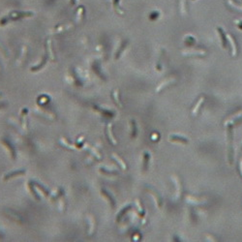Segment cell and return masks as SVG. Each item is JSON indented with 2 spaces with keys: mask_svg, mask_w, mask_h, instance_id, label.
Segmentation results:
<instances>
[{
  "mask_svg": "<svg viewBox=\"0 0 242 242\" xmlns=\"http://www.w3.org/2000/svg\"><path fill=\"white\" fill-rule=\"evenodd\" d=\"M227 140H228V162L230 166L234 165L235 161V148H234V135H232V126L228 125L227 128Z\"/></svg>",
  "mask_w": 242,
  "mask_h": 242,
  "instance_id": "6da1fadb",
  "label": "cell"
},
{
  "mask_svg": "<svg viewBox=\"0 0 242 242\" xmlns=\"http://www.w3.org/2000/svg\"><path fill=\"white\" fill-rule=\"evenodd\" d=\"M169 141L172 142H176V143H182V145H187L189 140L183 136H178V135H171L168 137Z\"/></svg>",
  "mask_w": 242,
  "mask_h": 242,
  "instance_id": "3957f363",
  "label": "cell"
},
{
  "mask_svg": "<svg viewBox=\"0 0 242 242\" xmlns=\"http://www.w3.org/2000/svg\"><path fill=\"white\" fill-rule=\"evenodd\" d=\"M173 182L176 186V199H178L181 195V182H180V180H179L178 176H176V175H173Z\"/></svg>",
  "mask_w": 242,
  "mask_h": 242,
  "instance_id": "5b68a950",
  "label": "cell"
},
{
  "mask_svg": "<svg viewBox=\"0 0 242 242\" xmlns=\"http://www.w3.org/2000/svg\"><path fill=\"white\" fill-rule=\"evenodd\" d=\"M182 53L184 55H202L205 53L204 50H182Z\"/></svg>",
  "mask_w": 242,
  "mask_h": 242,
  "instance_id": "52a82bcc",
  "label": "cell"
},
{
  "mask_svg": "<svg viewBox=\"0 0 242 242\" xmlns=\"http://www.w3.org/2000/svg\"><path fill=\"white\" fill-rule=\"evenodd\" d=\"M218 34H219V37L221 40V45H222V48L223 49H227V45H228V38H227V34L225 33V31L223 30L222 27H217L216 28Z\"/></svg>",
  "mask_w": 242,
  "mask_h": 242,
  "instance_id": "7a4b0ae2",
  "label": "cell"
},
{
  "mask_svg": "<svg viewBox=\"0 0 242 242\" xmlns=\"http://www.w3.org/2000/svg\"><path fill=\"white\" fill-rule=\"evenodd\" d=\"M229 4H230V6H232V7H235V8L238 9L239 11H242V6H239V5H237L235 2H234V1H232V0H229Z\"/></svg>",
  "mask_w": 242,
  "mask_h": 242,
  "instance_id": "8fae6325",
  "label": "cell"
},
{
  "mask_svg": "<svg viewBox=\"0 0 242 242\" xmlns=\"http://www.w3.org/2000/svg\"><path fill=\"white\" fill-rule=\"evenodd\" d=\"M227 38H228V40L230 43L231 50H232V55L235 56L237 55V45H236V42H235V40L234 38L231 37V35H230V34H227Z\"/></svg>",
  "mask_w": 242,
  "mask_h": 242,
  "instance_id": "277c9868",
  "label": "cell"
},
{
  "mask_svg": "<svg viewBox=\"0 0 242 242\" xmlns=\"http://www.w3.org/2000/svg\"><path fill=\"white\" fill-rule=\"evenodd\" d=\"M235 23L238 26V28L242 29V21H235Z\"/></svg>",
  "mask_w": 242,
  "mask_h": 242,
  "instance_id": "5bb4252c",
  "label": "cell"
},
{
  "mask_svg": "<svg viewBox=\"0 0 242 242\" xmlns=\"http://www.w3.org/2000/svg\"><path fill=\"white\" fill-rule=\"evenodd\" d=\"M148 161H149V155H148V153H145V157H143V166H145V168L147 167Z\"/></svg>",
  "mask_w": 242,
  "mask_h": 242,
  "instance_id": "7c38bea8",
  "label": "cell"
},
{
  "mask_svg": "<svg viewBox=\"0 0 242 242\" xmlns=\"http://www.w3.org/2000/svg\"><path fill=\"white\" fill-rule=\"evenodd\" d=\"M239 168H240V172H241V174H242V159L240 160V164H239Z\"/></svg>",
  "mask_w": 242,
  "mask_h": 242,
  "instance_id": "9a60e30c",
  "label": "cell"
},
{
  "mask_svg": "<svg viewBox=\"0 0 242 242\" xmlns=\"http://www.w3.org/2000/svg\"><path fill=\"white\" fill-rule=\"evenodd\" d=\"M173 78H171V79H167V80H165V82H163L162 83H160V85L157 87V89H156V91H160V90H162V89L164 88V87H166L168 84H169V83H173Z\"/></svg>",
  "mask_w": 242,
  "mask_h": 242,
  "instance_id": "30bf717a",
  "label": "cell"
},
{
  "mask_svg": "<svg viewBox=\"0 0 242 242\" xmlns=\"http://www.w3.org/2000/svg\"><path fill=\"white\" fill-rule=\"evenodd\" d=\"M186 200H187V202L194 203V204H199L202 202V200H200L199 198H195V197H193V196H187Z\"/></svg>",
  "mask_w": 242,
  "mask_h": 242,
  "instance_id": "9c48e42d",
  "label": "cell"
},
{
  "mask_svg": "<svg viewBox=\"0 0 242 242\" xmlns=\"http://www.w3.org/2000/svg\"><path fill=\"white\" fill-rule=\"evenodd\" d=\"M148 192L153 196V199H154V201H155V203H156V205L158 207H161L162 206V204H163V199L161 198V197L155 192V191H152L151 189L150 190H148Z\"/></svg>",
  "mask_w": 242,
  "mask_h": 242,
  "instance_id": "8992f818",
  "label": "cell"
},
{
  "mask_svg": "<svg viewBox=\"0 0 242 242\" xmlns=\"http://www.w3.org/2000/svg\"><path fill=\"white\" fill-rule=\"evenodd\" d=\"M180 7H181V12H182V14H186V5H185V0H181Z\"/></svg>",
  "mask_w": 242,
  "mask_h": 242,
  "instance_id": "4fadbf2b",
  "label": "cell"
},
{
  "mask_svg": "<svg viewBox=\"0 0 242 242\" xmlns=\"http://www.w3.org/2000/svg\"><path fill=\"white\" fill-rule=\"evenodd\" d=\"M204 99H205V97H204V96H202L200 99H199V101L197 102L196 106L194 107V109H193V114H197V113H198V112H199V110H200V107H202V105L203 102H204Z\"/></svg>",
  "mask_w": 242,
  "mask_h": 242,
  "instance_id": "ba28073f",
  "label": "cell"
}]
</instances>
